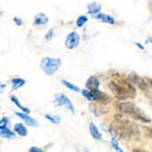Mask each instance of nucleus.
<instances>
[{"mask_svg": "<svg viewBox=\"0 0 152 152\" xmlns=\"http://www.w3.org/2000/svg\"><path fill=\"white\" fill-rule=\"evenodd\" d=\"M108 87L118 99H132L135 96V90L126 81H111L108 84Z\"/></svg>", "mask_w": 152, "mask_h": 152, "instance_id": "obj_1", "label": "nucleus"}, {"mask_svg": "<svg viewBox=\"0 0 152 152\" xmlns=\"http://www.w3.org/2000/svg\"><path fill=\"white\" fill-rule=\"evenodd\" d=\"M117 107H118V110L121 111L122 113L128 114V115H130L131 117H133V118L139 120V121H142V122L151 121V119L149 118L138 107H136L132 102H120V104H117Z\"/></svg>", "mask_w": 152, "mask_h": 152, "instance_id": "obj_2", "label": "nucleus"}, {"mask_svg": "<svg viewBox=\"0 0 152 152\" xmlns=\"http://www.w3.org/2000/svg\"><path fill=\"white\" fill-rule=\"evenodd\" d=\"M62 65L61 59L59 58H50L46 57L41 61V68L44 73L48 76H53L59 70Z\"/></svg>", "mask_w": 152, "mask_h": 152, "instance_id": "obj_3", "label": "nucleus"}, {"mask_svg": "<svg viewBox=\"0 0 152 152\" xmlns=\"http://www.w3.org/2000/svg\"><path fill=\"white\" fill-rule=\"evenodd\" d=\"M82 94L88 102H110V97L107 96V94L100 91L99 88L97 90H90V91L83 90Z\"/></svg>", "mask_w": 152, "mask_h": 152, "instance_id": "obj_4", "label": "nucleus"}, {"mask_svg": "<svg viewBox=\"0 0 152 152\" xmlns=\"http://www.w3.org/2000/svg\"><path fill=\"white\" fill-rule=\"evenodd\" d=\"M54 104L56 107H66L72 113L75 114L76 110H75V107L71 99L64 94H55V99H54Z\"/></svg>", "mask_w": 152, "mask_h": 152, "instance_id": "obj_5", "label": "nucleus"}, {"mask_svg": "<svg viewBox=\"0 0 152 152\" xmlns=\"http://www.w3.org/2000/svg\"><path fill=\"white\" fill-rule=\"evenodd\" d=\"M80 44V36L77 32H71L67 36L66 39L65 46L66 48L69 50H74V49L78 48V46Z\"/></svg>", "mask_w": 152, "mask_h": 152, "instance_id": "obj_6", "label": "nucleus"}, {"mask_svg": "<svg viewBox=\"0 0 152 152\" xmlns=\"http://www.w3.org/2000/svg\"><path fill=\"white\" fill-rule=\"evenodd\" d=\"M15 114L18 117H20L23 121H24L25 123H26L27 125L29 126H33V127H38L39 126V122L37 121L36 119H34L33 117H31L29 115V113H15Z\"/></svg>", "mask_w": 152, "mask_h": 152, "instance_id": "obj_7", "label": "nucleus"}, {"mask_svg": "<svg viewBox=\"0 0 152 152\" xmlns=\"http://www.w3.org/2000/svg\"><path fill=\"white\" fill-rule=\"evenodd\" d=\"M94 18L96 20H99V22L107 23V24H110V25H113L114 23H115L113 17L107 15V14H104V13H97L96 15H94Z\"/></svg>", "mask_w": 152, "mask_h": 152, "instance_id": "obj_8", "label": "nucleus"}, {"mask_svg": "<svg viewBox=\"0 0 152 152\" xmlns=\"http://www.w3.org/2000/svg\"><path fill=\"white\" fill-rule=\"evenodd\" d=\"M129 78L131 79V81H132L134 84H136L138 86L141 90H146V88H147V83H145L144 80L142 78H140L139 76H137L135 74H132Z\"/></svg>", "mask_w": 152, "mask_h": 152, "instance_id": "obj_9", "label": "nucleus"}, {"mask_svg": "<svg viewBox=\"0 0 152 152\" xmlns=\"http://www.w3.org/2000/svg\"><path fill=\"white\" fill-rule=\"evenodd\" d=\"M49 22L48 16L44 13H38L34 18V24L37 26H42V25H46Z\"/></svg>", "mask_w": 152, "mask_h": 152, "instance_id": "obj_10", "label": "nucleus"}, {"mask_svg": "<svg viewBox=\"0 0 152 152\" xmlns=\"http://www.w3.org/2000/svg\"><path fill=\"white\" fill-rule=\"evenodd\" d=\"M90 133H91V135L94 139H96V140H102V133H100V131L96 126V124L93 122L90 123Z\"/></svg>", "mask_w": 152, "mask_h": 152, "instance_id": "obj_11", "label": "nucleus"}, {"mask_svg": "<svg viewBox=\"0 0 152 152\" xmlns=\"http://www.w3.org/2000/svg\"><path fill=\"white\" fill-rule=\"evenodd\" d=\"M86 87L88 90H97L99 87V81L97 80L96 77H91L86 83Z\"/></svg>", "mask_w": 152, "mask_h": 152, "instance_id": "obj_12", "label": "nucleus"}, {"mask_svg": "<svg viewBox=\"0 0 152 152\" xmlns=\"http://www.w3.org/2000/svg\"><path fill=\"white\" fill-rule=\"evenodd\" d=\"M13 131L15 132L16 134H18L19 136H22V137H25L27 136L28 134V130L27 128L25 127L22 123H16L14 125V128H13Z\"/></svg>", "mask_w": 152, "mask_h": 152, "instance_id": "obj_13", "label": "nucleus"}, {"mask_svg": "<svg viewBox=\"0 0 152 152\" xmlns=\"http://www.w3.org/2000/svg\"><path fill=\"white\" fill-rule=\"evenodd\" d=\"M88 12L91 14V15H96V14L99 13L100 9H102V5L97 2H91V3L88 4Z\"/></svg>", "mask_w": 152, "mask_h": 152, "instance_id": "obj_14", "label": "nucleus"}, {"mask_svg": "<svg viewBox=\"0 0 152 152\" xmlns=\"http://www.w3.org/2000/svg\"><path fill=\"white\" fill-rule=\"evenodd\" d=\"M0 136L3 137V138H6V139H11V138L13 139L14 137H15V132H14V131H11V129H9V128L5 127L0 130Z\"/></svg>", "mask_w": 152, "mask_h": 152, "instance_id": "obj_15", "label": "nucleus"}, {"mask_svg": "<svg viewBox=\"0 0 152 152\" xmlns=\"http://www.w3.org/2000/svg\"><path fill=\"white\" fill-rule=\"evenodd\" d=\"M10 99H11V102H13L14 104H15L16 107H18L20 110H21L23 113H30V110L28 107H25L24 105H22L21 104H20V102H19V99H17V97L15 96H10Z\"/></svg>", "mask_w": 152, "mask_h": 152, "instance_id": "obj_16", "label": "nucleus"}, {"mask_svg": "<svg viewBox=\"0 0 152 152\" xmlns=\"http://www.w3.org/2000/svg\"><path fill=\"white\" fill-rule=\"evenodd\" d=\"M26 84L25 80L23 79H20V78H15L12 80V87H13V90H19L20 88H22L23 86Z\"/></svg>", "mask_w": 152, "mask_h": 152, "instance_id": "obj_17", "label": "nucleus"}, {"mask_svg": "<svg viewBox=\"0 0 152 152\" xmlns=\"http://www.w3.org/2000/svg\"><path fill=\"white\" fill-rule=\"evenodd\" d=\"M62 84L64 85L66 88H70V90L73 91H76V93H79V91H81V90H80V88L78 87V86H76L75 84H72V83L66 81V80H62Z\"/></svg>", "mask_w": 152, "mask_h": 152, "instance_id": "obj_18", "label": "nucleus"}, {"mask_svg": "<svg viewBox=\"0 0 152 152\" xmlns=\"http://www.w3.org/2000/svg\"><path fill=\"white\" fill-rule=\"evenodd\" d=\"M45 118L48 119L49 121H51L52 123H54V124H58V123H60V121H61V117L60 116L52 115V114H48V113L45 114Z\"/></svg>", "mask_w": 152, "mask_h": 152, "instance_id": "obj_19", "label": "nucleus"}, {"mask_svg": "<svg viewBox=\"0 0 152 152\" xmlns=\"http://www.w3.org/2000/svg\"><path fill=\"white\" fill-rule=\"evenodd\" d=\"M88 17H87V16L81 15L78 19H77V26L80 27V28L83 27V26H84V25L86 24V23L88 22Z\"/></svg>", "mask_w": 152, "mask_h": 152, "instance_id": "obj_20", "label": "nucleus"}, {"mask_svg": "<svg viewBox=\"0 0 152 152\" xmlns=\"http://www.w3.org/2000/svg\"><path fill=\"white\" fill-rule=\"evenodd\" d=\"M111 146H113V148L116 152H125L124 150H122V149L119 147L118 142H117V140H116L115 138H114V137H113V139H111Z\"/></svg>", "mask_w": 152, "mask_h": 152, "instance_id": "obj_21", "label": "nucleus"}, {"mask_svg": "<svg viewBox=\"0 0 152 152\" xmlns=\"http://www.w3.org/2000/svg\"><path fill=\"white\" fill-rule=\"evenodd\" d=\"M9 124V118L8 117H3V118L0 119V130L2 128L7 127V125Z\"/></svg>", "mask_w": 152, "mask_h": 152, "instance_id": "obj_22", "label": "nucleus"}, {"mask_svg": "<svg viewBox=\"0 0 152 152\" xmlns=\"http://www.w3.org/2000/svg\"><path fill=\"white\" fill-rule=\"evenodd\" d=\"M53 35H54V30H53V29L49 30V31H48V33L46 34L45 39L47 40V41H50V40L53 38Z\"/></svg>", "mask_w": 152, "mask_h": 152, "instance_id": "obj_23", "label": "nucleus"}, {"mask_svg": "<svg viewBox=\"0 0 152 152\" xmlns=\"http://www.w3.org/2000/svg\"><path fill=\"white\" fill-rule=\"evenodd\" d=\"M28 152H44V151H43L41 148L37 147V146H32V147H30Z\"/></svg>", "mask_w": 152, "mask_h": 152, "instance_id": "obj_24", "label": "nucleus"}, {"mask_svg": "<svg viewBox=\"0 0 152 152\" xmlns=\"http://www.w3.org/2000/svg\"><path fill=\"white\" fill-rule=\"evenodd\" d=\"M14 22H15L17 25H22L21 19H20V18H17V17H14Z\"/></svg>", "mask_w": 152, "mask_h": 152, "instance_id": "obj_25", "label": "nucleus"}, {"mask_svg": "<svg viewBox=\"0 0 152 152\" xmlns=\"http://www.w3.org/2000/svg\"><path fill=\"white\" fill-rule=\"evenodd\" d=\"M135 45H136V47L137 48H139L140 49V50H144V47H143V46L141 45V44H140V43H135Z\"/></svg>", "mask_w": 152, "mask_h": 152, "instance_id": "obj_26", "label": "nucleus"}, {"mask_svg": "<svg viewBox=\"0 0 152 152\" xmlns=\"http://www.w3.org/2000/svg\"><path fill=\"white\" fill-rule=\"evenodd\" d=\"M132 152H146L145 150H142V149H133Z\"/></svg>", "mask_w": 152, "mask_h": 152, "instance_id": "obj_27", "label": "nucleus"}]
</instances>
